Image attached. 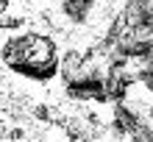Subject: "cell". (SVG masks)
I'll return each instance as SVG.
<instances>
[{
  "instance_id": "7a4b0ae2",
  "label": "cell",
  "mask_w": 153,
  "mask_h": 142,
  "mask_svg": "<svg viewBox=\"0 0 153 142\" xmlns=\"http://www.w3.org/2000/svg\"><path fill=\"white\" fill-rule=\"evenodd\" d=\"M111 126H114V131H117L120 137H131L134 131L142 126V120H139L137 114L128 109V106L114 103V120H111Z\"/></svg>"
},
{
  "instance_id": "3957f363",
  "label": "cell",
  "mask_w": 153,
  "mask_h": 142,
  "mask_svg": "<svg viewBox=\"0 0 153 142\" xmlns=\"http://www.w3.org/2000/svg\"><path fill=\"white\" fill-rule=\"evenodd\" d=\"M95 3H97V0H64L61 11H64V17H67L70 22H84Z\"/></svg>"
},
{
  "instance_id": "6da1fadb",
  "label": "cell",
  "mask_w": 153,
  "mask_h": 142,
  "mask_svg": "<svg viewBox=\"0 0 153 142\" xmlns=\"http://www.w3.org/2000/svg\"><path fill=\"white\" fill-rule=\"evenodd\" d=\"M0 59L11 73L31 78V81H50L61 70L56 42L36 31L11 36L0 50Z\"/></svg>"
},
{
  "instance_id": "277c9868",
  "label": "cell",
  "mask_w": 153,
  "mask_h": 142,
  "mask_svg": "<svg viewBox=\"0 0 153 142\" xmlns=\"http://www.w3.org/2000/svg\"><path fill=\"white\" fill-rule=\"evenodd\" d=\"M6 8H8V0H0V14H3Z\"/></svg>"
}]
</instances>
